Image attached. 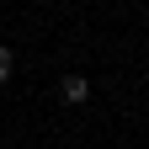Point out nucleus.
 Masks as SVG:
<instances>
[{"label": "nucleus", "mask_w": 149, "mask_h": 149, "mask_svg": "<svg viewBox=\"0 0 149 149\" xmlns=\"http://www.w3.org/2000/svg\"><path fill=\"white\" fill-rule=\"evenodd\" d=\"M59 96H64L69 107H80V101H91V80H85V74H64V85H59Z\"/></svg>", "instance_id": "obj_1"}, {"label": "nucleus", "mask_w": 149, "mask_h": 149, "mask_svg": "<svg viewBox=\"0 0 149 149\" xmlns=\"http://www.w3.org/2000/svg\"><path fill=\"white\" fill-rule=\"evenodd\" d=\"M11 69H16V59H11V48H0V80H11Z\"/></svg>", "instance_id": "obj_2"}]
</instances>
